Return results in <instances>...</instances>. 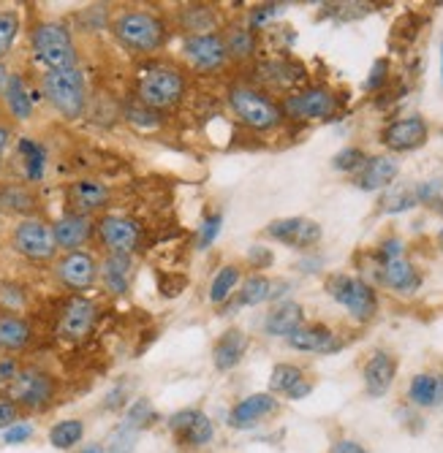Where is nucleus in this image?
<instances>
[{
    "label": "nucleus",
    "instance_id": "6e6552de",
    "mask_svg": "<svg viewBox=\"0 0 443 453\" xmlns=\"http://www.w3.org/2000/svg\"><path fill=\"white\" fill-rule=\"evenodd\" d=\"M284 114L289 119H302V122H313V119H330L338 111V96L330 88H302V90H291L284 101Z\"/></svg>",
    "mask_w": 443,
    "mask_h": 453
},
{
    "label": "nucleus",
    "instance_id": "e433bc0d",
    "mask_svg": "<svg viewBox=\"0 0 443 453\" xmlns=\"http://www.w3.org/2000/svg\"><path fill=\"white\" fill-rule=\"evenodd\" d=\"M85 437V424L79 418H66V421H58L52 429H50V445L58 448V450H71L82 442Z\"/></svg>",
    "mask_w": 443,
    "mask_h": 453
},
{
    "label": "nucleus",
    "instance_id": "423d86ee",
    "mask_svg": "<svg viewBox=\"0 0 443 453\" xmlns=\"http://www.w3.org/2000/svg\"><path fill=\"white\" fill-rule=\"evenodd\" d=\"M185 96V76L175 65H152L139 79V101L147 109H169Z\"/></svg>",
    "mask_w": 443,
    "mask_h": 453
},
{
    "label": "nucleus",
    "instance_id": "bb28decb",
    "mask_svg": "<svg viewBox=\"0 0 443 453\" xmlns=\"http://www.w3.org/2000/svg\"><path fill=\"white\" fill-rule=\"evenodd\" d=\"M408 399H411V404H416L422 410L443 407V375H435V372L414 375L408 383Z\"/></svg>",
    "mask_w": 443,
    "mask_h": 453
},
{
    "label": "nucleus",
    "instance_id": "a18cd8bd",
    "mask_svg": "<svg viewBox=\"0 0 443 453\" xmlns=\"http://www.w3.org/2000/svg\"><path fill=\"white\" fill-rule=\"evenodd\" d=\"M284 9H286V6H280V4H267V6L253 9V12H251V27H253V30H256V27H264L267 22H272V19H277L280 14H284Z\"/></svg>",
    "mask_w": 443,
    "mask_h": 453
},
{
    "label": "nucleus",
    "instance_id": "a19ab883",
    "mask_svg": "<svg viewBox=\"0 0 443 453\" xmlns=\"http://www.w3.org/2000/svg\"><path fill=\"white\" fill-rule=\"evenodd\" d=\"M136 440H139V432H136V429H131V426H126V424H120V426L109 434V440H106V453H134Z\"/></svg>",
    "mask_w": 443,
    "mask_h": 453
},
{
    "label": "nucleus",
    "instance_id": "2eb2a0df",
    "mask_svg": "<svg viewBox=\"0 0 443 453\" xmlns=\"http://www.w3.org/2000/svg\"><path fill=\"white\" fill-rule=\"evenodd\" d=\"M280 410V402L275 394L264 391V394H251L245 399H239L231 410H229V426L237 432H248L253 426H259L264 418L275 416Z\"/></svg>",
    "mask_w": 443,
    "mask_h": 453
},
{
    "label": "nucleus",
    "instance_id": "8fccbe9b",
    "mask_svg": "<svg viewBox=\"0 0 443 453\" xmlns=\"http://www.w3.org/2000/svg\"><path fill=\"white\" fill-rule=\"evenodd\" d=\"M19 421V407L12 402V399H6V402H0V429H9V426H14Z\"/></svg>",
    "mask_w": 443,
    "mask_h": 453
},
{
    "label": "nucleus",
    "instance_id": "09e8293b",
    "mask_svg": "<svg viewBox=\"0 0 443 453\" xmlns=\"http://www.w3.org/2000/svg\"><path fill=\"white\" fill-rule=\"evenodd\" d=\"M386 73H389V60H376L373 68H370V76L365 81V90H378L384 81H386Z\"/></svg>",
    "mask_w": 443,
    "mask_h": 453
},
{
    "label": "nucleus",
    "instance_id": "6ab92c4d",
    "mask_svg": "<svg viewBox=\"0 0 443 453\" xmlns=\"http://www.w3.org/2000/svg\"><path fill=\"white\" fill-rule=\"evenodd\" d=\"M93 320H96V304L85 296H74L60 312L58 332L66 340H82L90 334Z\"/></svg>",
    "mask_w": 443,
    "mask_h": 453
},
{
    "label": "nucleus",
    "instance_id": "c756f323",
    "mask_svg": "<svg viewBox=\"0 0 443 453\" xmlns=\"http://www.w3.org/2000/svg\"><path fill=\"white\" fill-rule=\"evenodd\" d=\"M33 340V328L19 315H0V348L22 350Z\"/></svg>",
    "mask_w": 443,
    "mask_h": 453
},
{
    "label": "nucleus",
    "instance_id": "473e14b6",
    "mask_svg": "<svg viewBox=\"0 0 443 453\" xmlns=\"http://www.w3.org/2000/svg\"><path fill=\"white\" fill-rule=\"evenodd\" d=\"M0 210L12 215H30L35 212V196L22 185H6L0 188Z\"/></svg>",
    "mask_w": 443,
    "mask_h": 453
},
{
    "label": "nucleus",
    "instance_id": "39448f33",
    "mask_svg": "<svg viewBox=\"0 0 443 453\" xmlns=\"http://www.w3.org/2000/svg\"><path fill=\"white\" fill-rule=\"evenodd\" d=\"M30 47L35 60L47 65V71L76 68V47L66 25L60 22H38L30 33Z\"/></svg>",
    "mask_w": 443,
    "mask_h": 453
},
{
    "label": "nucleus",
    "instance_id": "7ed1b4c3",
    "mask_svg": "<svg viewBox=\"0 0 443 453\" xmlns=\"http://www.w3.org/2000/svg\"><path fill=\"white\" fill-rule=\"evenodd\" d=\"M42 90L44 98L66 117V119H79L85 114L88 106V88H85V76L76 68H58L47 71L42 76Z\"/></svg>",
    "mask_w": 443,
    "mask_h": 453
},
{
    "label": "nucleus",
    "instance_id": "f3484780",
    "mask_svg": "<svg viewBox=\"0 0 443 453\" xmlns=\"http://www.w3.org/2000/svg\"><path fill=\"white\" fill-rule=\"evenodd\" d=\"M289 348L299 350V353H318V356H330L343 350V340L332 332L324 323H305L299 326L291 337H286Z\"/></svg>",
    "mask_w": 443,
    "mask_h": 453
},
{
    "label": "nucleus",
    "instance_id": "b1692460",
    "mask_svg": "<svg viewBox=\"0 0 443 453\" xmlns=\"http://www.w3.org/2000/svg\"><path fill=\"white\" fill-rule=\"evenodd\" d=\"M52 231H55V242H58V250H66V253H74L79 250L93 234V223L88 215H76V212H66L63 218H58L52 223Z\"/></svg>",
    "mask_w": 443,
    "mask_h": 453
},
{
    "label": "nucleus",
    "instance_id": "de8ad7c7",
    "mask_svg": "<svg viewBox=\"0 0 443 453\" xmlns=\"http://www.w3.org/2000/svg\"><path fill=\"white\" fill-rule=\"evenodd\" d=\"M30 437H33V426L25 424V421H17L14 426H9V429L4 432V442H6V445H22V442H27Z\"/></svg>",
    "mask_w": 443,
    "mask_h": 453
},
{
    "label": "nucleus",
    "instance_id": "20e7f679",
    "mask_svg": "<svg viewBox=\"0 0 443 453\" xmlns=\"http://www.w3.org/2000/svg\"><path fill=\"white\" fill-rule=\"evenodd\" d=\"M324 291L330 294L332 302H338L340 307L348 310V315L359 323H368L376 318L378 312V294L370 282H365L361 277H351V274H330L324 282Z\"/></svg>",
    "mask_w": 443,
    "mask_h": 453
},
{
    "label": "nucleus",
    "instance_id": "3c124183",
    "mask_svg": "<svg viewBox=\"0 0 443 453\" xmlns=\"http://www.w3.org/2000/svg\"><path fill=\"white\" fill-rule=\"evenodd\" d=\"M332 453H370L365 445H361V442H356V440H338L335 445H332Z\"/></svg>",
    "mask_w": 443,
    "mask_h": 453
},
{
    "label": "nucleus",
    "instance_id": "f8f14e48",
    "mask_svg": "<svg viewBox=\"0 0 443 453\" xmlns=\"http://www.w3.org/2000/svg\"><path fill=\"white\" fill-rule=\"evenodd\" d=\"M427 139H430V126L419 114L394 119L381 131V144L392 152H414V150L424 147Z\"/></svg>",
    "mask_w": 443,
    "mask_h": 453
},
{
    "label": "nucleus",
    "instance_id": "c9c22d12",
    "mask_svg": "<svg viewBox=\"0 0 443 453\" xmlns=\"http://www.w3.org/2000/svg\"><path fill=\"white\" fill-rule=\"evenodd\" d=\"M19 155L25 163V177L27 182H42L44 177V166H47V152L44 147L33 142V139H19Z\"/></svg>",
    "mask_w": 443,
    "mask_h": 453
},
{
    "label": "nucleus",
    "instance_id": "f03ea898",
    "mask_svg": "<svg viewBox=\"0 0 443 453\" xmlns=\"http://www.w3.org/2000/svg\"><path fill=\"white\" fill-rule=\"evenodd\" d=\"M112 33L136 55H150L167 44V22L152 12H123L112 22Z\"/></svg>",
    "mask_w": 443,
    "mask_h": 453
},
{
    "label": "nucleus",
    "instance_id": "f257e3e1",
    "mask_svg": "<svg viewBox=\"0 0 443 453\" xmlns=\"http://www.w3.org/2000/svg\"><path fill=\"white\" fill-rule=\"evenodd\" d=\"M226 101H229V109L234 111V117L243 122L245 128L259 131V134L275 131L286 117L280 101H272L267 93H261L256 88H248V85L231 88L226 93Z\"/></svg>",
    "mask_w": 443,
    "mask_h": 453
},
{
    "label": "nucleus",
    "instance_id": "1a4fd4ad",
    "mask_svg": "<svg viewBox=\"0 0 443 453\" xmlns=\"http://www.w3.org/2000/svg\"><path fill=\"white\" fill-rule=\"evenodd\" d=\"M9 399L19 410H44L55 399V380L52 375L42 372V369H19V375L9 386Z\"/></svg>",
    "mask_w": 443,
    "mask_h": 453
},
{
    "label": "nucleus",
    "instance_id": "864d4df0",
    "mask_svg": "<svg viewBox=\"0 0 443 453\" xmlns=\"http://www.w3.org/2000/svg\"><path fill=\"white\" fill-rule=\"evenodd\" d=\"M123 396H126V388L120 386L117 391H112V394H109V399L104 402V407H106V410H114V407H120V404H123Z\"/></svg>",
    "mask_w": 443,
    "mask_h": 453
},
{
    "label": "nucleus",
    "instance_id": "a211bd4d",
    "mask_svg": "<svg viewBox=\"0 0 443 453\" xmlns=\"http://www.w3.org/2000/svg\"><path fill=\"white\" fill-rule=\"evenodd\" d=\"M394 378H397V358L386 350H376L365 361V366H361V383H365V391L373 399H381L384 394H389Z\"/></svg>",
    "mask_w": 443,
    "mask_h": 453
},
{
    "label": "nucleus",
    "instance_id": "6e6d98bb",
    "mask_svg": "<svg viewBox=\"0 0 443 453\" xmlns=\"http://www.w3.org/2000/svg\"><path fill=\"white\" fill-rule=\"evenodd\" d=\"M9 79H12V73L6 71V65L0 63V96L6 93V88H9Z\"/></svg>",
    "mask_w": 443,
    "mask_h": 453
},
{
    "label": "nucleus",
    "instance_id": "aec40b11",
    "mask_svg": "<svg viewBox=\"0 0 443 453\" xmlns=\"http://www.w3.org/2000/svg\"><path fill=\"white\" fill-rule=\"evenodd\" d=\"M400 174V163L392 157V155H376V157H368L365 166H361L356 174H354V185L359 190H384V188H392V182L397 180Z\"/></svg>",
    "mask_w": 443,
    "mask_h": 453
},
{
    "label": "nucleus",
    "instance_id": "4d7b16f0",
    "mask_svg": "<svg viewBox=\"0 0 443 453\" xmlns=\"http://www.w3.org/2000/svg\"><path fill=\"white\" fill-rule=\"evenodd\" d=\"M79 453H106V448H104V445H98V442H93V445H85Z\"/></svg>",
    "mask_w": 443,
    "mask_h": 453
},
{
    "label": "nucleus",
    "instance_id": "9d476101",
    "mask_svg": "<svg viewBox=\"0 0 443 453\" xmlns=\"http://www.w3.org/2000/svg\"><path fill=\"white\" fill-rule=\"evenodd\" d=\"M183 58L201 73H213L226 65V38L221 33H190L183 41Z\"/></svg>",
    "mask_w": 443,
    "mask_h": 453
},
{
    "label": "nucleus",
    "instance_id": "cd10ccee",
    "mask_svg": "<svg viewBox=\"0 0 443 453\" xmlns=\"http://www.w3.org/2000/svg\"><path fill=\"white\" fill-rule=\"evenodd\" d=\"M131 256H106L101 264V282L109 294L114 296H123L128 294V285H131Z\"/></svg>",
    "mask_w": 443,
    "mask_h": 453
},
{
    "label": "nucleus",
    "instance_id": "5fc2aeb1",
    "mask_svg": "<svg viewBox=\"0 0 443 453\" xmlns=\"http://www.w3.org/2000/svg\"><path fill=\"white\" fill-rule=\"evenodd\" d=\"M9 139H12L9 126H0V163H4V152H6V147H9Z\"/></svg>",
    "mask_w": 443,
    "mask_h": 453
},
{
    "label": "nucleus",
    "instance_id": "7c9ffc66",
    "mask_svg": "<svg viewBox=\"0 0 443 453\" xmlns=\"http://www.w3.org/2000/svg\"><path fill=\"white\" fill-rule=\"evenodd\" d=\"M239 285H243V269L239 266H221L210 282V302L226 304L231 299V294L239 291Z\"/></svg>",
    "mask_w": 443,
    "mask_h": 453
},
{
    "label": "nucleus",
    "instance_id": "37998d69",
    "mask_svg": "<svg viewBox=\"0 0 443 453\" xmlns=\"http://www.w3.org/2000/svg\"><path fill=\"white\" fill-rule=\"evenodd\" d=\"M221 226H223V215L221 212L210 215L205 223L198 226V236H196V247H198V250H207V247L215 242V236L221 234Z\"/></svg>",
    "mask_w": 443,
    "mask_h": 453
},
{
    "label": "nucleus",
    "instance_id": "5701e85b",
    "mask_svg": "<svg viewBox=\"0 0 443 453\" xmlns=\"http://www.w3.org/2000/svg\"><path fill=\"white\" fill-rule=\"evenodd\" d=\"M109 188L98 180H76L68 185V203L76 215H93L106 207Z\"/></svg>",
    "mask_w": 443,
    "mask_h": 453
},
{
    "label": "nucleus",
    "instance_id": "603ef678",
    "mask_svg": "<svg viewBox=\"0 0 443 453\" xmlns=\"http://www.w3.org/2000/svg\"><path fill=\"white\" fill-rule=\"evenodd\" d=\"M248 258L253 261V269H264V266H269V261H272V256L267 253V247H261V244L253 247V250L248 253Z\"/></svg>",
    "mask_w": 443,
    "mask_h": 453
},
{
    "label": "nucleus",
    "instance_id": "79ce46f5",
    "mask_svg": "<svg viewBox=\"0 0 443 453\" xmlns=\"http://www.w3.org/2000/svg\"><path fill=\"white\" fill-rule=\"evenodd\" d=\"M365 160H368L365 150H359V147H346V150H340V152L332 157V169L346 172V174H356L361 166H365Z\"/></svg>",
    "mask_w": 443,
    "mask_h": 453
},
{
    "label": "nucleus",
    "instance_id": "c85d7f7f",
    "mask_svg": "<svg viewBox=\"0 0 443 453\" xmlns=\"http://www.w3.org/2000/svg\"><path fill=\"white\" fill-rule=\"evenodd\" d=\"M259 79L272 88H291L305 79V71H302V65L289 63V60H269V63L259 65Z\"/></svg>",
    "mask_w": 443,
    "mask_h": 453
},
{
    "label": "nucleus",
    "instance_id": "dca6fc26",
    "mask_svg": "<svg viewBox=\"0 0 443 453\" xmlns=\"http://www.w3.org/2000/svg\"><path fill=\"white\" fill-rule=\"evenodd\" d=\"M98 272H101V269H98L96 258H93L90 253H85V250L66 253V256L58 261V266H55L58 280H60L66 288H71V291H88V288H93L96 280H98Z\"/></svg>",
    "mask_w": 443,
    "mask_h": 453
},
{
    "label": "nucleus",
    "instance_id": "4468645a",
    "mask_svg": "<svg viewBox=\"0 0 443 453\" xmlns=\"http://www.w3.org/2000/svg\"><path fill=\"white\" fill-rule=\"evenodd\" d=\"M98 239L104 242V247L112 256H131L139 242H142V228L139 223L120 218V215H106L98 220Z\"/></svg>",
    "mask_w": 443,
    "mask_h": 453
},
{
    "label": "nucleus",
    "instance_id": "2f4dec72",
    "mask_svg": "<svg viewBox=\"0 0 443 453\" xmlns=\"http://www.w3.org/2000/svg\"><path fill=\"white\" fill-rule=\"evenodd\" d=\"M272 280L264 277V274H253L248 277L243 285H239V291H237V302L234 307H256L261 302H269L272 299Z\"/></svg>",
    "mask_w": 443,
    "mask_h": 453
},
{
    "label": "nucleus",
    "instance_id": "ddd939ff",
    "mask_svg": "<svg viewBox=\"0 0 443 453\" xmlns=\"http://www.w3.org/2000/svg\"><path fill=\"white\" fill-rule=\"evenodd\" d=\"M264 234L280 244L286 247H294V250H307V247H315L324 236L321 226L310 218H280V220H272Z\"/></svg>",
    "mask_w": 443,
    "mask_h": 453
},
{
    "label": "nucleus",
    "instance_id": "58836bf2",
    "mask_svg": "<svg viewBox=\"0 0 443 453\" xmlns=\"http://www.w3.org/2000/svg\"><path fill=\"white\" fill-rule=\"evenodd\" d=\"M19 27H22V22L14 9H0V60L12 52L14 41L19 35Z\"/></svg>",
    "mask_w": 443,
    "mask_h": 453
},
{
    "label": "nucleus",
    "instance_id": "9b49d317",
    "mask_svg": "<svg viewBox=\"0 0 443 453\" xmlns=\"http://www.w3.org/2000/svg\"><path fill=\"white\" fill-rule=\"evenodd\" d=\"M169 432L175 434V440L183 445V448H207L215 437V426H213V418L205 413V410H180L175 413L169 421Z\"/></svg>",
    "mask_w": 443,
    "mask_h": 453
},
{
    "label": "nucleus",
    "instance_id": "a878e982",
    "mask_svg": "<svg viewBox=\"0 0 443 453\" xmlns=\"http://www.w3.org/2000/svg\"><path fill=\"white\" fill-rule=\"evenodd\" d=\"M299 326H305V310L297 302H277L264 318V334L291 337Z\"/></svg>",
    "mask_w": 443,
    "mask_h": 453
},
{
    "label": "nucleus",
    "instance_id": "bf43d9fd",
    "mask_svg": "<svg viewBox=\"0 0 443 453\" xmlns=\"http://www.w3.org/2000/svg\"><path fill=\"white\" fill-rule=\"evenodd\" d=\"M440 79H443V44H440Z\"/></svg>",
    "mask_w": 443,
    "mask_h": 453
},
{
    "label": "nucleus",
    "instance_id": "49530a36",
    "mask_svg": "<svg viewBox=\"0 0 443 453\" xmlns=\"http://www.w3.org/2000/svg\"><path fill=\"white\" fill-rule=\"evenodd\" d=\"M402 250H406V244H402V239L389 236V239H384L381 247H378V258H381V264H386V261L402 258Z\"/></svg>",
    "mask_w": 443,
    "mask_h": 453
},
{
    "label": "nucleus",
    "instance_id": "0eeeda50",
    "mask_svg": "<svg viewBox=\"0 0 443 453\" xmlns=\"http://www.w3.org/2000/svg\"><path fill=\"white\" fill-rule=\"evenodd\" d=\"M12 244L19 256H25L27 261H52L58 253V242H55V231L52 223L42 220V218H25L14 234H12Z\"/></svg>",
    "mask_w": 443,
    "mask_h": 453
},
{
    "label": "nucleus",
    "instance_id": "412c9836",
    "mask_svg": "<svg viewBox=\"0 0 443 453\" xmlns=\"http://www.w3.org/2000/svg\"><path fill=\"white\" fill-rule=\"evenodd\" d=\"M313 391V383L305 378V369L297 364H275L269 372V394L286 396L291 402L305 399Z\"/></svg>",
    "mask_w": 443,
    "mask_h": 453
},
{
    "label": "nucleus",
    "instance_id": "4c0bfd02",
    "mask_svg": "<svg viewBox=\"0 0 443 453\" xmlns=\"http://www.w3.org/2000/svg\"><path fill=\"white\" fill-rule=\"evenodd\" d=\"M416 188H406V185H394L384 193L381 198V212L386 215H400V212H408L416 207Z\"/></svg>",
    "mask_w": 443,
    "mask_h": 453
},
{
    "label": "nucleus",
    "instance_id": "13d9d810",
    "mask_svg": "<svg viewBox=\"0 0 443 453\" xmlns=\"http://www.w3.org/2000/svg\"><path fill=\"white\" fill-rule=\"evenodd\" d=\"M438 247H440V253H443V228L438 231Z\"/></svg>",
    "mask_w": 443,
    "mask_h": 453
},
{
    "label": "nucleus",
    "instance_id": "ea45409f",
    "mask_svg": "<svg viewBox=\"0 0 443 453\" xmlns=\"http://www.w3.org/2000/svg\"><path fill=\"white\" fill-rule=\"evenodd\" d=\"M158 421V413H155V407L150 399H136L128 410H126V418L123 424L136 429V432H144L147 426H152Z\"/></svg>",
    "mask_w": 443,
    "mask_h": 453
},
{
    "label": "nucleus",
    "instance_id": "72a5a7b5",
    "mask_svg": "<svg viewBox=\"0 0 443 453\" xmlns=\"http://www.w3.org/2000/svg\"><path fill=\"white\" fill-rule=\"evenodd\" d=\"M4 98H6V106H9L12 117H17L22 122L30 119V114H33V98H30V93H27V88H25V81H22L19 73H12Z\"/></svg>",
    "mask_w": 443,
    "mask_h": 453
},
{
    "label": "nucleus",
    "instance_id": "393cba45",
    "mask_svg": "<svg viewBox=\"0 0 443 453\" xmlns=\"http://www.w3.org/2000/svg\"><path fill=\"white\" fill-rule=\"evenodd\" d=\"M248 334L239 332V328H229V332H223L213 348V364L218 372H231V369H237L239 364H243L245 353H248Z\"/></svg>",
    "mask_w": 443,
    "mask_h": 453
},
{
    "label": "nucleus",
    "instance_id": "4be33fe9",
    "mask_svg": "<svg viewBox=\"0 0 443 453\" xmlns=\"http://www.w3.org/2000/svg\"><path fill=\"white\" fill-rule=\"evenodd\" d=\"M378 277H381V282L389 288V291L402 294V296H411V294H416L419 288H422V274H419V269L406 256L381 264Z\"/></svg>",
    "mask_w": 443,
    "mask_h": 453
},
{
    "label": "nucleus",
    "instance_id": "f704fd0d",
    "mask_svg": "<svg viewBox=\"0 0 443 453\" xmlns=\"http://www.w3.org/2000/svg\"><path fill=\"white\" fill-rule=\"evenodd\" d=\"M226 52L231 60L245 63L256 55V35L251 27H231L226 33Z\"/></svg>",
    "mask_w": 443,
    "mask_h": 453
},
{
    "label": "nucleus",
    "instance_id": "c03bdc74",
    "mask_svg": "<svg viewBox=\"0 0 443 453\" xmlns=\"http://www.w3.org/2000/svg\"><path fill=\"white\" fill-rule=\"evenodd\" d=\"M416 201L427 203V207H435V203H443V180H424L416 185Z\"/></svg>",
    "mask_w": 443,
    "mask_h": 453
}]
</instances>
